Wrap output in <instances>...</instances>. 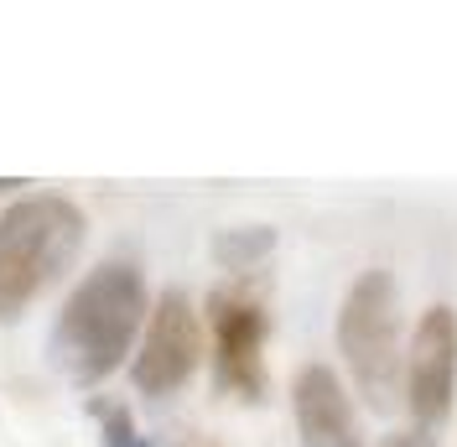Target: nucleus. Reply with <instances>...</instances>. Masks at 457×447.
Returning a JSON list of instances; mask_svg holds the SVG:
<instances>
[{
  "instance_id": "1",
  "label": "nucleus",
  "mask_w": 457,
  "mask_h": 447,
  "mask_svg": "<svg viewBox=\"0 0 457 447\" xmlns=\"http://www.w3.org/2000/svg\"><path fill=\"white\" fill-rule=\"evenodd\" d=\"M151 317V286L136 260H99L57 312L53 359L73 385H104L120 364H130Z\"/></svg>"
},
{
  "instance_id": "2",
  "label": "nucleus",
  "mask_w": 457,
  "mask_h": 447,
  "mask_svg": "<svg viewBox=\"0 0 457 447\" xmlns=\"http://www.w3.org/2000/svg\"><path fill=\"white\" fill-rule=\"evenodd\" d=\"M84 234L88 219L68 193H21L0 208V323H16L73 266Z\"/></svg>"
},
{
  "instance_id": "3",
  "label": "nucleus",
  "mask_w": 457,
  "mask_h": 447,
  "mask_svg": "<svg viewBox=\"0 0 457 447\" xmlns=\"http://www.w3.org/2000/svg\"><path fill=\"white\" fill-rule=\"evenodd\" d=\"M338 338L343 369L353 380L359 401L370 411L400 406V380H405V343H400V286L385 266L359 271L353 286L338 302Z\"/></svg>"
},
{
  "instance_id": "4",
  "label": "nucleus",
  "mask_w": 457,
  "mask_h": 447,
  "mask_svg": "<svg viewBox=\"0 0 457 447\" xmlns=\"http://www.w3.org/2000/svg\"><path fill=\"white\" fill-rule=\"evenodd\" d=\"M203 328L213 333V391L260 406L270 391V375H265L270 312H265V297L250 286V276H228L224 286L208 291Z\"/></svg>"
},
{
  "instance_id": "5",
  "label": "nucleus",
  "mask_w": 457,
  "mask_h": 447,
  "mask_svg": "<svg viewBox=\"0 0 457 447\" xmlns=\"http://www.w3.org/2000/svg\"><path fill=\"white\" fill-rule=\"evenodd\" d=\"M203 354V312L198 302L182 291V286H167L156 302H151V317H145V333L130 354V385L151 401L162 395H177L193 375H198Z\"/></svg>"
},
{
  "instance_id": "6",
  "label": "nucleus",
  "mask_w": 457,
  "mask_h": 447,
  "mask_svg": "<svg viewBox=\"0 0 457 447\" xmlns=\"http://www.w3.org/2000/svg\"><path fill=\"white\" fill-rule=\"evenodd\" d=\"M457 401V308L431 302L416 317V333L405 349V380H400V406L411 411V426L436 432L453 421Z\"/></svg>"
},
{
  "instance_id": "7",
  "label": "nucleus",
  "mask_w": 457,
  "mask_h": 447,
  "mask_svg": "<svg viewBox=\"0 0 457 447\" xmlns=\"http://www.w3.org/2000/svg\"><path fill=\"white\" fill-rule=\"evenodd\" d=\"M291 417H296V443L302 447H370L338 369L317 359L302 364L291 380Z\"/></svg>"
},
{
  "instance_id": "8",
  "label": "nucleus",
  "mask_w": 457,
  "mask_h": 447,
  "mask_svg": "<svg viewBox=\"0 0 457 447\" xmlns=\"http://www.w3.org/2000/svg\"><path fill=\"white\" fill-rule=\"evenodd\" d=\"M213 266L228 271V276H255L260 266L276 255V229L270 224H234V229H219L213 234Z\"/></svg>"
},
{
  "instance_id": "9",
  "label": "nucleus",
  "mask_w": 457,
  "mask_h": 447,
  "mask_svg": "<svg viewBox=\"0 0 457 447\" xmlns=\"http://www.w3.org/2000/svg\"><path fill=\"white\" fill-rule=\"evenodd\" d=\"M88 417L99 421V447H156L141 426H136L130 406L114 401V395H94V401H88Z\"/></svg>"
},
{
  "instance_id": "10",
  "label": "nucleus",
  "mask_w": 457,
  "mask_h": 447,
  "mask_svg": "<svg viewBox=\"0 0 457 447\" xmlns=\"http://www.w3.org/2000/svg\"><path fill=\"white\" fill-rule=\"evenodd\" d=\"M379 447H442L436 432H421V426H400V432H385Z\"/></svg>"
},
{
  "instance_id": "11",
  "label": "nucleus",
  "mask_w": 457,
  "mask_h": 447,
  "mask_svg": "<svg viewBox=\"0 0 457 447\" xmlns=\"http://www.w3.org/2000/svg\"><path fill=\"white\" fill-rule=\"evenodd\" d=\"M167 447H228V443L213 437V432H198V426H182V432H171Z\"/></svg>"
},
{
  "instance_id": "12",
  "label": "nucleus",
  "mask_w": 457,
  "mask_h": 447,
  "mask_svg": "<svg viewBox=\"0 0 457 447\" xmlns=\"http://www.w3.org/2000/svg\"><path fill=\"white\" fill-rule=\"evenodd\" d=\"M21 188H31L27 177H0V198H16Z\"/></svg>"
}]
</instances>
